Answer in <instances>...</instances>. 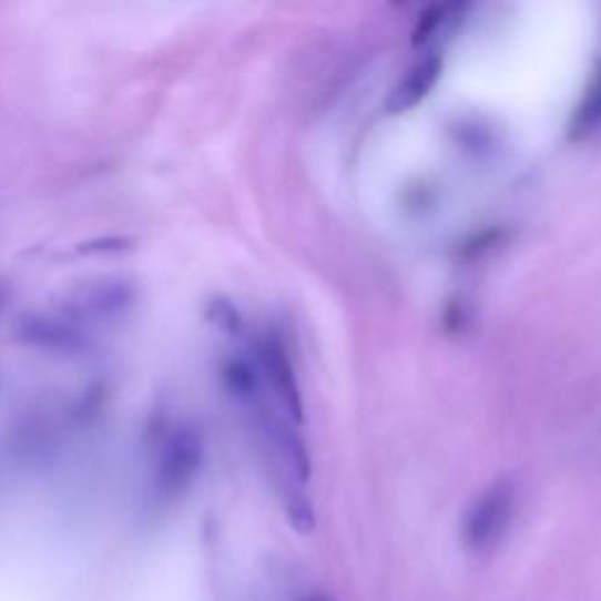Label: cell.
Wrapping results in <instances>:
<instances>
[{"label":"cell","instance_id":"cell-1","mask_svg":"<svg viewBox=\"0 0 601 601\" xmlns=\"http://www.w3.org/2000/svg\"><path fill=\"white\" fill-rule=\"evenodd\" d=\"M205 460L207 442L203 428L189 424V420L172 426L160 439L153 458V498L160 500V503H174V500L184 498L197 482L200 472L205 468Z\"/></svg>","mask_w":601,"mask_h":601},{"label":"cell","instance_id":"cell-2","mask_svg":"<svg viewBox=\"0 0 601 601\" xmlns=\"http://www.w3.org/2000/svg\"><path fill=\"white\" fill-rule=\"evenodd\" d=\"M139 304V287L128 277H99L75 287L64 300L62 310L85 329L115 325L125 319Z\"/></svg>","mask_w":601,"mask_h":601},{"label":"cell","instance_id":"cell-3","mask_svg":"<svg viewBox=\"0 0 601 601\" xmlns=\"http://www.w3.org/2000/svg\"><path fill=\"white\" fill-rule=\"evenodd\" d=\"M519 503V489L512 479H496L479 493L464 517V543L468 550L491 552L510 531Z\"/></svg>","mask_w":601,"mask_h":601},{"label":"cell","instance_id":"cell-4","mask_svg":"<svg viewBox=\"0 0 601 601\" xmlns=\"http://www.w3.org/2000/svg\"><path fill=\"white\" fill-rule=\"evenodd\" d=\"M12 340L24 350L50 357H83L92 350L90 329L64 313H24L14 317Z\"/></svg>","mask_w":601,"mask_h":601},{"label":"cell","instance_id":"cell-5","mask_svg":"<svg viewBox=\"0 0 601 601\" xmlns=\"http://www.w3.org/2000/svg\"><path fill=\"white\" fill-rule=\"evenodd\" d=\"M256 365L262 369L264 384L275 390L283 411L296 424H300L304 420V395H300L296 369L285 340L273 332L262 336L256 346Z\"/></svg>","mask_w":601,"mask_h":601},{"label":"cell","instance_id":"cell-6","mask_svg":"<svg viewBox=\"0 0 601 601\" xmlns=\"http://www.w3.org/2000/svg\"><path fill=\"white\" fill-rule=\"evenodd\" d=\"M439 75H442V59L437 54H428L407 71V75L399 80L397 88L386 99V113L403 115L416 109L430 90L437 85Z\"/></svg>","mask_w":601,"mask_h":601},{"label":"cell","instance_id":"cell-7","mask_svg":"<svg viewBox=\"0 0 601 601\" xmlns=\"http://www.w3.org/2000/svg\"><path fill=\"white\" fill-rule=\"evenodd\" d=\"M218 378H222L224 390L240 405H256L262 403L264 390V376L256 363L245 357H226L222 367H218Z\"/></svg>","mask_w":601,"mask_h":601},{"label":"cell","instance_id":"cell-8","mask_svg":"<svg viewBox=\"0 0 601 601\" xmlns=\"http://www.w3.org/2000/svg\"><path fill=\"white\" fill-rule=\"evenodd\" d=\"M601 125V73H597L592 88L580 102L573 123H571V134L578 136H588Z\"/></svg>","mask_w":601,"mask_h":601},{"label":"cell","instance_id":"cell-9","mask_svg":"<svg viewBox=\"0 0 601 601\" xmlns=\"http://www.w3.org/2000/svg\"><path fill=\"white\" fill-rule=\"evenodd\" d=\"M454 10H458V8L451 6V3H447V0H439V3L430 6L424 14H420L418 24H416V29H414V45L418 48V45L428 43V40L439 31V27H442V24L447 22L449 14H451Z\"/></svg>","mask_w":601,"mask_h":601},{"label":"cell","instance_id":"cell-10","mask_svg":"<svg viewBox=\"0 0 601 601\" xmlns=\"http://www.w3.org/2000/svg\"><path fill=\"white\" fill-rule=\"evenodd\" d=\"M207 317L212 319V325H216L226 334H243L245 319L240 315V310L231 304L228 298H214L207 306Z\"/></svg>","mask_w":601,"mask_h":601},{"label":"cell","instance_id":"cell-11","mask_svg":"<svg viewBox=\"0 0 601 601\" xmlns=\"http://www.w3.org/2000/svg\"><path fill=\"white\" fill-rule=\"evenodd\" d=\"M134 247L130 237H102V240H90V243L80 245L78 249L83 254H99V256H109V254H125Z\"/></svg>","mask_w":601,"mask_h":601},{"label":"cell","instance_id":"cell-12","mask_svg":"<svg viewBox=\"0 0 601 601\" xmlns=\"http://www.w3.org/2000/svg\"><path fill=\"white\" fill-rule=\"evenodd\" d=\"M8 298H10V292H8L6 283H0V308H3L8 304Z\"/></svg>","mask_w":601,"mask_h":601},{"label":"cell","instance_id":"cell-13","mask_svg":"<svg viewBox=\"0 0 601 601\" xmlns=\"http://www.w3.org/2000/svg\"><path fill=\"white\" fill-rule=\"evenodd\" d=\"M447 3H451V6H456V8H458L460 3H466V0H447Z\"/></svg>","mask_w":601,"mask_h":601},{"label":"cell","instance_id":"cell-14","mask_svg":"<svg viewBox=\"0 0 601 601\" xmlns=\"http://www.w3.org/2000/svg\"><path fill=\"white\" fill-rule=\"evenodd\" d=\"M306 601H329V599H325V597H310V599H306Z\"/></svg>","mask_w":601,"mask_h":601},{"label":"cell","instance_id":"cell-15","mask_svg":"<svg viewBox=\"0 0 601 601\" xmlns=\"http://www.w3.org/2000/svg\"><path fill=\"white\" fill-rule=\"evenodd\" d=\"M390 3H395V6H399V3H407V0H390Z\"/></svg>","mask_w":601,"mask_h":601},{"label":"cell","instance_id":"cell-16","mask_svg":"<svg viewBox=\"0 0 601 601\" xmlns=\"http://www.w3.org/2000/svg\"><path fill=\"white\" fill-rule=\"evenodd\" d=\"M0 384H3V374H0Z\"/></svg>","mask_w":601,"mask_h":601}]
</instances>
